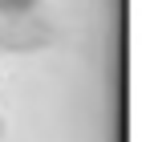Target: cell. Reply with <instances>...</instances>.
Listing matches in <instances>:
<instances>
[{
	"mask_svg": "<svg viewBox=\"0 0 150 142\" xmlns=\"http://www.w3.org/2000/svg\"><path fill=\"white\" fill-rule=\"evenodd\" d=\"M0 134H4V122H0Z\"/></svg>",
	"mask_w": 150,
	"mask_h": 142,
	"instance_id": "3",
	"label": "cell"
},
{
	"mask_svg": "<svg viewBox=\"0 0 150 142\" xmlns=\"http://www.w3.org/2000/svg\"><path fill=\"white\" fill-rule=\"evenodd\" d=\"M41 0H0V16H16V12H37Z\"/></svg>",
	"mask_w": 150,
	"mask_h": 142,
	"instance_id": "2",
	"label": "cell"
},
{
	"mask_svg": "<svg viewBox=\"0 0 150 142\" xmlns=\"http://www.w3.org/2000/svg\"><path fill=\"white\" fill-rule=\"evenodd\" d=\"M53 41V28L33 12H16V16H4L0 24V49H12V53H28V49H41Z\"/></svg>",
	"mask_w": 150,
	"mask_h": 142,
	"instance_id": "1",
	"label": "cell"
}]
</instances>
